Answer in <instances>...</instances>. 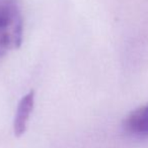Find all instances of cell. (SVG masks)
Wrapping results in <instances>:
<instances>
[{"mask_svg":"<svg viewBox=\"0 0 148 148\" xmlns=\"http://www.w3.org/2000/svg\"><path fill=\"white\" fill-rule=\"evenodd\" d=\"M24 19L15 0H0V56L22 45Z\"/></svg>","mask_w":148,"mask_h":148,"instance_id":"1","label":"cell"},{"mask_svg":"<svg viewBox=\"0 0 148 148\" xmlns=\"http://www.w3.org/2000/svg\"><path fill=\"white\" fill-rule=\"evenodd\" d=\"M124 128L135 136H148V105L130 113L124 121Z\"/></svg>","mask_w":148,"mask_h":148,"instance_id":"3","label":"cell"},{"mask_svg":"<svg viewBox=\"0 0 148 148\" xmlns=\"http://www.w3.org/2000/svg\"><path fill=\"white\" fill-rule=\"evenodd\" d=\"M35 105V92L31 91L19 101L13 122V131L16 136H22L26 132L30 115Z\"/></svg>","mask_w":148,"mask_h":148,"instance_id":"2","label":"cell"}]
</instances>
